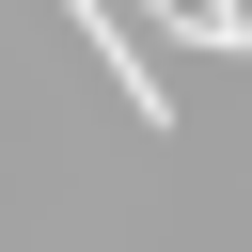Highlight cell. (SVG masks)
I'll use <instances>...</instances> for the list:
<instances>
[{
  "mask_svg": "<svg viewBox=\"0 0 252 252\" xmlns=\"http://www.w3.org/2000/svg\"><path fill=\"white\" fill-rule=\"evenodd\" d=\"M126 16H142V32H189L205 63H236V47H252V16H236V0H126Z\"/></svg>",
  "mask_w": 252,
  "mask_h": 252,
  "instance_id": "1",
  "label": "cell"
}]
</instances>
